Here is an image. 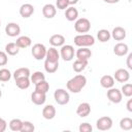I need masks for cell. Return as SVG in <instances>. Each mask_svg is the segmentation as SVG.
<instances>
[{
  "label": "cell",
  "instance_id": "6da1fadb",
  "mask_svg": "<svg viewBox=\"0 0 132 132\" xmlns=\"http://www.w3.org/2000/svg\"><path fill=\"white\" fill-rule=\"evenodd\" d=\"M86 85H87L86 76L82 74H76L75 76H73L67 81L66 87H67V90L70 91L71 93H79L85 88Z\"/></svg>",
  "mask_w": 132,
  "mask_h": 132
},
{
  "label": "cell",
  "instance_id": "7a4b0ae2",
  "mask_svg": "<svg viewBox=\"0 0 132 132\" xmlns=\"http://www.w3.org/2000/svg\"><path fill=\"white\" fill-rule=\"evenodd\" d=\"M74 44L78 47H89L95 43V38L91 34H78L73 39Z\"/></svg>",
  "mask_w": 132,
  "mask_h": 132
},
{
  "label": "cell",
  "instance_id": "3957f363",
  "mask_svg": "<svg viewBox=\"0 0 132 132\" xmlns=\"http://www.w3.org/2000/svg\"><path fill=\"white\" fill-rule=\"evenodd\" d=\"M74 29L77 33H80V34L88 33L91 30V22L87 18H79L75 20Z\"/></svg>",
  "mask_w": 132,
  "mask_h": 132
},
{
  "label": "cell",
  "instance_id": "277c9868",
  "mask_svg": "<svg viewBox=\"0 0 132 132\" xmlns=\"http://www.w3.org/2000/svg\"><path fill=\"white\" fill-rule=\"evenodd\" d=\"M54 98H55V101L59 105H66L70 100L68 91L64 89H57L54 93Z\"/></svg>",
  "mask_w": 132,
  "mask_h": 132
},
{
  "label": "cell",
  "instance_id": "5b68a950",
  "mask_svg": "<svg viewBox=\"0 0 132 132\" xmlns=\"http://www.w3.org/2000/svg\"><path fill=\"white\" fill-rule=\"evenodd\" d=\"M46 47L44 44L42 43H35L33 46H32V50H31V54L33 56L34 59L36 60H42L45 58V55H46Z\"/></svg>",
  "mask_w": 132,
  "mask_h": 132
},
{
  "label": "cell",
  "instance_id": "8992f818",
  "mask_svg": "<svg viewBox=\"0 0 132 132\" xmlns=\"http://www.w3.org/2000/svg\"><path fill=\"white\" fill-rule=\"evenodd\" d=\"M60 57L64 60V61H71L74 58L75 52H74V47L70 44H63L61 46L60 50Z\"/></svg>",
  "mask_w": 132,
  "mask_h": 132
},
{
  "label": "cell",
  "instance_id": "52a82bcc",
  "mask_svg": "<svg viewBox=\"0 0 132 132\" xmlns=\"http://www.w3.org/2000/svg\"><path fill=\"white\" fill-rule=\"evenodd\" d=\"M106 96H107V99L112 102V103H120L123 99V94L122 92L117 89V88H110V89H107V93H106Z\"/></svg>",
  "mask_w": 132,
  "mask_h": 132
},
{
  "label": "cell",
  "instance_id": "ba28073f",
  "mask_svg": "<svg viewBox=\"0 0 132 132\" xmlns=\"http://www.w3.org/2000/svg\"><path fill=\"white\" fill-rule=\"evenodd\" d=\"M96 127L100 131H107L112 127V119L110 117H107V116L101 117L97 120Z\"/></svg>",
  "mask_w": 132,
  "mask_h": 132
},
{
  "label": "cell",
  "instance_id": "9c48e42d",
  "mask_svg": "<svg viewBox=\"0 0 132 132\" xmlns=\"http://www.w3.org/2000/svg\"><path fill=\"white\" fill-rule=\"evenodd\" d=\"M113 78H114V80H117L119 82H127L130 78V73L127 69L119 68L114 71Z\"/></svg>",
  "mask_w": 132,
  "mask_h": 132
},
{
  "label": "cell",
  "instance_id": "30bf717a",
  "mask_svg": "<svg viewBox=\"0 0 132 132\" xmlns=\"http://www.w3.org/2000/svg\"><path fill=\"white\" fill-rule=\"evenodd\" d=\"M5 33L10 37H16L21 33V27L16 23H8L5 27Z\"/></svg>",
  "mask_w": 132,
  "mask_h": 132
},
{
  "label": "cell",
  "instance_id": "8fae6325",
  "mask_svg": "<svg viewBox=\"0 0 132 132\" xmlns=\"http://www.w3.org/2000/svg\"><path fill=\"white\" fill-rule=\"evenodd\" d=\"M91 113V105L88 102L80 103L76 108V114L80 118H86Z\"/></svg>",
  "mask_w": 132,
  "mask_h": 132
},
{
  "label": "cell",
  "instance_id": "7c38bea8",
  "mask_svg": "<svg viewBox=\"0 0 132 132\" xmlns=\"http://www.w3.org/2000/svg\"><path fill=\"white\" fill-rule=\"evenodd\" d=\"M19 12H20L21 16H23L24 19L30 18L34 13V6L32 4H30V3H25L20 7Z\"/></svg>",
  "mask_w": 132,
  "mask_h": 132
},
{
  "label": "cell",
  "instance_id": "4fadbf2b",
  "mask_svg": "<svg viewBox=\"0 0 132 132\" xmlns=\"http://www.w3.org/2000/svg\"><path fill=\"white\" fill-rule=\"evenodd\" d=\"M57 13V7L54 4L47 3L42 7V14L46 19H53Z\"/></svg>",
  "mask_w": 132,
  "mask_h": 132
},
{
  "label": "cell",
  "instance_id": "5bb4252c",
  "mask_svg": "<svg viewBox=\"0 0 132 132\" xmlns=\"http://www.w3.org/2000/svg\"><path fill=\"white\" fill-rule=\"evenodd\" d=\"M110 35H111V37H112L114 40H117V41H122V40H124V39L126 38L127 33H126V30H125L123 27L118 26V27L113 28V30H112V32L110 33Z\"/></svg>",
  "mask_w": 132,
  "mask_h": 132
},
{
  "label": "cell",
  "instance_id": "9a60e30c",
  "mask_svg": "<svg viewBox=\"0 0 132 132\" xmlns=\"http://www.w3.org/2000/svg\"><path fill=\"white\" fill-rule=\"evenodd\" d=\"M45 100H46V94H44V93L34 91L31 94V101L35 105H42V104H44Z\"/></svg>",
  "mask_w": 132,
  "mask_h": 132
},
{
  "label": "cell",
  "instance_id": "2e32d148",
  "mask_svg": "<svg viewBox=\"0 0 132 132\" xmlns=\"http://www.w3.org/2000/svg\"><path fill=\"white\" fill-rule=\"evenodd\" d=\"M75 57L78 60H86L89 61V59L92 57V52L88 47H79L75 52Z\"/></svg>",
  "mask_w": 132,
  "mask_h": 132
},
{
  "label": "cell",
  "instance_id": "e0dca14e",
  "mask_svg": "<svg viewBox=\"0 0 132 132\" xmlns=\"http://www.w3.org/2000/svg\"><path fill=\"white\" fill-rule=\"evenodd\" d=\"M45 60L51 61V62H59L60 59V53L55 46H52L46 50V55H45Z\"/></svg>",
  "mask_w": 132,
  "mask_h": 132
},
{
  "label": "cell",
  "instance_id": "ac0fdd59",
  "mask_svg": "<svg viewBox=\"0 0 132 132\" xmlns=\"http://www.w3.org/2000/svg\"><path fill=\"white\" fill-rule=\"evenodd\" d=\"M129 52V47L126 43L124 42H119L114 45L113 47V53L114 55L119 56V57H123V56H126Z\"/></svg>",
  "mask_w": 132,
  "mask_h": 132
},
{
  "label": "cell",
  "instance_id": "d6986e66",
  "mask_svg": "<svg viewBox=\"0 0 132 132\" xmlns=\"http://www.w3.org/2000/svg\"><path fill=\"white\" fill-rule=\"evenodd\" d=\"M42 117L45 120H53L56 117V108L54 107V105H45L42 108Z\"/></svg>",
  "mask_w": 132,
  "mask_h": 132
},
{
  "label": "cell",
  "instance_id": "ffe728a7",
  "mask_svg": "<svg viewBox=\"0 0 132 132\" xmlns=\"http://www.w3.org/2000/svg\"><path fill=\"white\" fill-rule=\"evenodd\" d=\"M65 18L69 22H73L78 18V10L73 6H68L65 9Z\"/></svg>",
  "mask_w": 132,
  "mask_h": 132
},
{
  "label": "cell",
  "instance_id": "44dd1931",
  "mask_svg": "<svg viewBox=\"0 0 132 132\" xmlns=\"http://www.w3.org/2000/svg\"><path fill=\"white\" fill-rule=\"evenodd\" d=\"M100 85L104 89H110L114 86V78L111 75L105 74L100 78Z\"/></svg>",
  "mask_w": 132,
  "mask_h": 132
},
{
  "label": "cell",
  "instance_id": "7402d4cb",
  "mask_svg": "<svg viewBox=\"0 0 132 132\" xmlns=\"http://www.w3.org/2000/svg\"><path fill=\"white\" fill-rule=\"evenodd\" d=\"M50 43L52 44V46L55 47L62 46L65 43V37L62 34H54L50 38Z\"/></svg>",
  "mask_w": 132,
  "mask_h": 132
},
{
  "label": "cell",
  "instance_id": "603a6c76",
  "mask_svg": "<svg viewBox=\"0 0 132 132\" xmlns=\"http://www.w3.org/2000/svg\"><path fill=\"white\" fill-rule=\"evenodd\" d=\"M15 43L20 48H27L32 44V39L29 36L23 35V36H20L16 38Z\"/></svg>",
  "mask_w": 132,
  "mask_h": 132
},
{
  "label": "cell",
  "instance_id": "cb8c5ba5",
  "mask_svg": "<svg viewBox=\"0 0 132 132\" xmlns=\"http://www.w3.org/2000/svg\"><path fill=\"white\" fill-rule=\"evenodd\" d=\"M30 75H31L30 69L27 68V67H20V68H18V69L13 72V74H12V76H13L14 79L21 78V77H30Z\"/></svg>",
  "mask_w": 132,
  "mask_h": 132
},
{
  "label": "cell",
  "instance_id": "d4e9b609",
  "mask_svg": "<svg viewBox=\"0 0 132 132\" xmlns=\"http://www.w3.org/2000/svg\"><path fill=\"white\" fill-rule=\"evenodd\" d=\"M88 66V61L86 60H78L76 59L72 65V68H73V71L76 72V73H80L81 71H84L86 69V67Z\"/></svg>",
  "mask_w": 132,
  "mask_h": 132
},
{
  "label": "cell",
  "instance_id": "484cf974",
  "mask_svg": "<svg viewBox=\"0 0 132 132\" xmlns=\"http://www.w3.org/2000/svg\"><path fill=\"white\" fill-rule=\"evenodd\" d=\"M15 80V85L19 89L21 90H26L30 87L31 85V80H30V77H21V78H16L14 79Z\"/></svg>",
  "mask_w": 132,
  "mask_h": 132
},
{
  "label": "cell",
  "instance_id": "4316f807",
  "mask_svg": "<svg viewBox=\"0 0 132 132\" xmlns=\"http://www.w3.org/2000/svg\"><path fill=\"white\" fill-rule=\"evenodd\" d=\"M20 52V47L16 45L15 42H9L5 45V53L9 56H15Z\"/></svg>",
  "mask_w": 132,
  "mask_h": 132
},
{
  "label": "cell",
  "instance_id": "83f0119b",
  "mask_svg": "<svg viewBox=\"0 0 132 132\" xmlns=\"http://www.w3.org/2000/svg\"><path fill=\"white\" fill-rule=\"evenodd\" d=\"M59 68V62H51L45 60L44 61V69L47 73H55Z\"/></svg>",
  "mask_w": 132,
  "mask_h": 132
},
{
  "label": "cell",
  "instance_id": "f1b7e54d",
  "mask_svg": "<svg viewBox=\"0 0 132 132\" xmlns=\"http://www.w3.org/2000/svg\"><path fill=\"white\" fill-rule=\"evenodd\" d=\"M111 35H110V32L106 29H101L97 32V38L100 42H106L110 39Z\"/></svg>",
  "mask_w": 132,
  "mask_h": 132
},
{
  "label": "cell",
  "instance_id": "f546056e",
  "mask_svg": "<svg viewBox=\"0 0 132 132\" xmlns=\"http://www.w3.org/2000/svg\"><path fill=\"white\" fill-rule=\"evenodd\" d=\"M48 90H50V84L45 79L35 84V91H37V92H41V93L46 94L48 92Z\"/></svg>",
  "mask_w": 132,
  "mask_h": 132
},
{
  "label": "cell",
  "instance_id": "4dcf8cb0",
  "mask_svg": "<svg viewBox=\"0 0 132 132\" xmlns=\"http://www.w3.org/2000/svg\"><path fill=\"white\" fill-rule=\"evenodd\" d=\"M22 125H23V121H21L20 119H12L8 126H9V129L11 131H14V132H21V129H22Z\"/></svg>",
  "mask_w": 132,
  "mask_h": 132
},
{
  "label": "cell",
  "instance_id": "1f68e13d",
  "mask_svg": "<svg viewBox=\"0 0 132 132\" xmlns=\"http://www.w3.org/2000/svg\"><path fill=\"white\" fill-rule=\"evenodd\" d=\"M120 127H121L122 130H125V131L131 130L132 129V119L129 118V117L123 118L120 121Z\"/></svg>",
  "mask_w": 132,
  "mask_h": 132
},
{
  "label": "cell",
  "instance_id": "d6a6232c",
  "mask_svg": "<svg viewBox=\"0 0 132 132\" xmlns=\"http://www.w3.org/2000/svg\"><path fill=\"white\" fill-rule=\"evenodd\" d=\"M43 79H45V76L41 71H35V72H33V74L30 75V80L34 85L39 82V81H41V80H43Z\"/></svg>",
  "mask_w": 132,
  "mask_h": 132
},
{
  "label": "cell",
  "instance_id": "836d02e7",
  "mask_svg": "<svg viewBox=\"0 0 132 132\" xmlns=\"http://www.w3.org/2000/svg\"><path fill=\"white\" fill-rule=\"evenodd\" d=\"M11 75L12 74L8 69H6V68L0 69V81H2V82L8 81L11 78Z\"/></svg>",
  "mask_w": 132,
  "mask_h": 132
},
{
  "label": "cell",
  "instance_id": "e575fe53",
  "mask_svg": "<svg viewBox=\"0 0 132 132\" xmlns=\"http://www.w3.org/2000/svg\"><path fill=\"white\" fill-rule=\"evenodd\" d=\"M121 92L125 97H131L132 96V84L130 82L124 84L121 89Z\"/></svg>",
  "mask_w": 132,
  "mask_h": 132
},
{
  "label": "cell",
  "instance_id": "d590c367",
  "mask_svg": "<svg viewBox=\"0 0 132 132\" xmlns=\"http://www.w3.org/2000/svg\"><path fill=\"white\" fill-rule=\"evenodd\" d=\"M35 127L34 125L29 122V121H24L23 122V125H22V129H21V132H32L34 131Z\"/></svg>",
  "mask_w": 132,
  "mask_h": 132
},
{
  "label": "cell",
  "instance_id": "8d00e7d4",
  "mask_svg": "<svg viewBox=\"0 0 132 132\" xmlns=\"http://www.w3.org/2000/svg\"><path fill=\"white\" fill-rule=\"evenodd\" d=\"M68 6H69V3L67 0H57L56 1V7L58 9L63 10V9H66Z\"/></svg>",
  "mask_w": 132,
  "mask_h": 132
},
{
  "label": "cell",
  "instance_id": "74e56055",
  "mask_svg": "<svg viewBox=\"0 0 132 132\" xmlns=\"http://www.w3.org/2000/svg\"><path fill=\"white\" fill-rule=\"evenodd\" d=\"M78 130H79V132H91L93 130V127L89 123H82L79 125Z\"/></svg>",
  "mask_w": 132,
  "mask_h": 132
},
{
  "label": "cell",
  "instance_id": "f35d334b",
  "mask_svg": "<svg viewBox=\"0 0 132 132\" xmlns=\"http://www.w3.org/2000/svg\"><path fill=\"white\" fill-rule=\"evenodd\" d=\"M8 62V55L3 52V51H0V66H5Z\"/></svg>",
  "mask_w": 132,
  "mask_h": 132
},
{
  "label": "cell",
  "instance_id": "ab89813d",
  "mask_svg": "<svg viewBox=\"0 0 132 132\" xmlns=\"http://www.w3.org/2000/svg\"><path fill=\"white\" fill-rule=\"evenodd\" d=\"M6 128H7V123H6V121L0 117V132H4V131L6 130Z\"/></svg>",
  "mask_w": 132,
  "mask_h": 132
},
{
  "label": "cell",
  "instance_id": "60d3db41",
  "mask_svg": "<svg viewBox=\"0 0 132 132\" xmlns=\"http://www.w3.org/2000/svg\"><path fill=\"white\" fill-rule=\"evenodd\" d=\"M131 60H132V53H130L129 55H128V57H127V67L129 68V69H132V63H131Z\"/></svg>",
  "mask_w": 132,
  "mask_h": 132
},
{
  "label": "cell",
  "instance_id": "b9f144b4",
  "mask_svg": "<svg viewBox=\"0 0 132 132\" xmlns=\"http://www.w3.org/2000/svg\"><path fill=\"white\" fill-rule=\"evenodd\" d=\"M126 106H127V109H128V111L132 112V99H129V100H128V102H127Z\"/></svg>",
  "mask_w": 132,
  "mask_h": 132
},
{
  "label": "cell",
  "instance_id": "7bdbcfd3",
  "mask_svg": "<svg viewBox=\"0 0 132 132\" xmlns=\"http://www.w3.org/2000/svg\"><path fill=\"white\" fill-rule=\"evenodd\" d=\"M103 1L108 3V4H114V3H118L120 0H103Z\"/></svg>",
  "mask_w": 132,
  "mask_h": 132
},
{
  "label": "cell",
  "instance_id": "ee69618b",
  "mask_svg": "<svg viewBox=\"0 0 132 132\" xmlns=\"http://www.w3.org/2000/svg\"><path fill=\"white\" fill-rule=\"evenodd\" d=\"M67 1H68L69 5H74V4H76L78 2V0H67Z\"/></svg>",
  "mask_w": 132,
  "mask_h": 132
},
{
  "label": "cell",
  "instance_id": "f6af8a7d",
  "mask_svg": "<svg viewBox=\"0 0 132 132\" xmlns=\"http://www.w3.org/2000/svg\"><path fill=\"white\" fill-rule=\"evenodd\" d=\"M1 97H2V91H1V89H0V99H1Z\"/></svg>",
  "mask_w": 132,
  "mask_h": 132
},
{
  "label": "cell",
  "instance_id": "bcb514c9",
  "mask_svg": "<svg viewBox=\"0 0 132 132\" xmlns=\"http://www.w3.org/2000/svg\"><path fill=\"white\" fill-rule=\"evenodd\" d=\"M0 25H1V21H0Z\"/></svg>",
  "mask_w": 132,
  "mask_h": 132
}]
</instances>
